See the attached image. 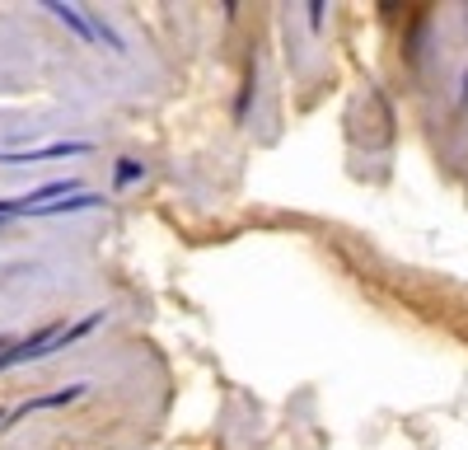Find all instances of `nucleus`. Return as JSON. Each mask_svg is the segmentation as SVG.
<instances>
[]
</instances>
